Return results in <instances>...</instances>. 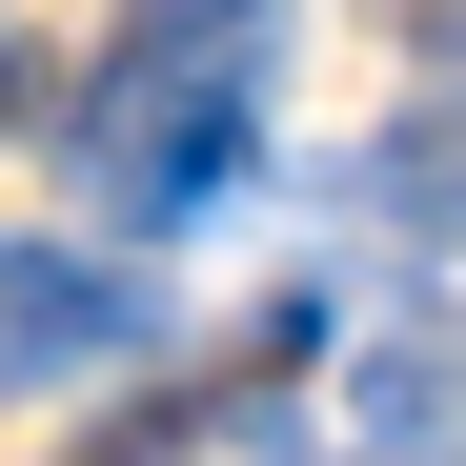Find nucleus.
Listing matches in <instances>:
<instances>
[{
	"instance_id": "obj_4",
	"label": "nucleus",
	"mask_w": 466,
	"mask_h": 466,
	"mask_svg": "<svg viewBox=\"0 0 466 466\" xmlns=\"http://www.w3.org/2000/svg\"><path fill=\"white\" fill-rule=\"evenodd\" d=\"M385 21H406V41H426V61H466V0H385Z\"/></svg>"
},
{
	"instance_id": "obj_2",
	"label": "nucleus",
	"mask_w": 466,
	"mask_h": 466,
	"mask_svg": "<svg viewBox=\"0 0 466 466\" xmlns=\"http://www.w3.org/2000/svg\"><path fill=\"white\" fill-rule=\"evenodd\" d=\"M163 345V284H122L82 244H0V385H61V365H122Z\"/></svg>"
},
{
	"instance_id": "obj_3",
	"label": "nucleus",
	"mask_w": 466,
	"mask_h": 466,
	"mask_svg": "<svg viewBox=\"0 0 466 466\" xmlns=\"http://www.w3.org/2000/svg\"><path fill=\"white\" fill-rule=\"evenodd\" d=\"M82 466H203V406H122V426H102Z\"/></svg>"
},
{
	"instance_id": "obj_1",
	"label": "nucleus",
	"mask_w": 466,
	"mask_h": 466,
	"mask_svg": "<svg viewBox=\"0 0 466 466\" xmlns=\"http://www.w3.org/2000/svg\"><path fill=\"white\" fill-rule=\"evenodd\" d=\"M264 61H284V0H122V61L102 102L61 122L82 142V203L122 244H163L244 183V122H264Z\"/></svg>"
}]
</instances>
